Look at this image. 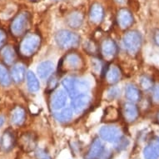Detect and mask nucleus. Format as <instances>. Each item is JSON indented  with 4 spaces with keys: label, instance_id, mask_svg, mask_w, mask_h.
Here are the masks:
<instances>
[{
    "label": "nucleus",
    "instance_id": "obj_1",
    "mask_svg": "<svg viewBox=\"0 0 159 159\" xmlns=\"http://www.w3.org/2000/svg\"><path fill=\"white\" fill-rule=\"evenodd\" d=\"M41 43L42 39L39 34L35 33L26 34L18 45V53L25 58L33 57L38 52Z\"/></svg>",
    "mask_w": 159,
    "mask_h": 159
},
{
    "label": "nucleus",
    "instance_id": "obj_2",
    "mask_svg": "<svg viewBox=\"0 0 159 159\" xmlns=\"http://www.w3.org/2000/svg\"><path fill=\"white\" fill-rule=\"evenodd\" d=\"M62 85L71 98H74L79 95L87 94L90 89V84L89 82L72 76L63 78Z\"/></svg>",
    "mask_w": 159,
    "mask_h": 159
},
{
    "label": "nucleus",
    "instance_id": "obj_3",
    "mask_svg": "<svg viewBox=\"0 0 159 159\" xmlns=\"http://www.w3.org/2000/svg\"><path fill=\"white\" fill-rule=\"evenodd\" d=\"M55 42L63 50H71L77 48L80 44V36L74 32L62 29L55 34Z\"/></svg>",
    "mask_w": 159,
    "mask_h": 159
},
{
    "label": "nucleus",
    "instance_id": "obj_4",
    "mask_svg": "<svg viewBox=\"0 0 159 159\" xmlns=\"http://www.w3.org/2000/svg\"><path fill=\"white\" fill-rule=\"evenodd\" d=\"M84 57L75 52H70L67 53L61 59L58 69L62 73H73L81 71L84 68Z\"/></svg>",
    "mask_w": 159,
    "mask_h": 159
},
{
    "label": "nucleus",
    "instance_id": "obj_5",
    "mask_svg": "<svg viewBox=\"0 0 159 159\" xmlns=\"http://www.w3.org/2000/svg\"><path fill=\"white\" fill-rule=\"evenodd\" d=\"M123 44L128 54L132 56L138 54L143 44L142 34L137 30L126 32L123 38Z\"/></svg>",
    "mask_w": 159,
    "mask_h": 159
},
{
    "label": "nucleus",
    "instance_id": "obj_6",
    "mask_svg": "<svg viewBox=\"0 0 159 159\" xmlns=\"http://www.w3.org/2000/svg\"><path fill=\"white\" fill-rule=\"evenodd\" d=\"M30 26V14L24 11L18 13L14 17L10 25V31L12 35L19 38L25 35Z\"/></svg>",
    "mask_w": 159,
    "mask_h": 159
},
{
    "label": "nucleus",
    "instance_id": "obj_7",
    "mask_svg": "<svg viewBox=\"0 0 159 159\" xmlns=\"http://www.w3.org/2000/svg\"><path fill=\"white\" fill-rule=\"evenodd\" d=\"M99 53L103 60L109 62L114 59L118 53V47L114 40L109 38L103 39L99 46Z\"/></svg>",
    "mask_w": 159,
    "mask_h": 159
},
{
    "label": "nucleus",
    "instance_id": "obj_8",
    "mask_svg": "<svg viewBox=\"0 0 159 159\" xmlns=\"http://www.w3.org/2000/svg\"><path fill=\"white\" fill-rule=\"evenodd\" d=\"M99 136L103 141L115 144L123 138V133L121 132L120 128L116 126L106 125L100 128Z\"/></svg>",
    "mask_w": 159,
    "mask_h": 159
},
{
    "label": "nucleus",
    "instance_id": "obj_9",
    "mask_svg": "<svg viewBox=\"0 0 159 159\" xmlns=\"http://www.w3.org/2000/svg\"><path fill=\"white\" fill-rule=\"evenodd\" d=\"M18 145L24 152H31L35 151L38 145L36 135L30 132L24 133L18 138Z\"/></svg>",
    "mask_w": 159,
    "mask_h": 159
},
{
    "label": "nucleus",
    "instance_id": "obj_10",
    "mask_svg": "<svg viewBox=\"0 0 159 159\" xmlns=\"http://www.w3.org/2000/svg\"><path fill=\"white\" fill-rule=\"evenodd\" d=\"M121 113L125 122L132 123H134L139 117V109L134 102H127L123 104Z\"/></svg>",
    "mask_w": 159,
    "mask_h": 159
},
{
    "label": "nucleus",
    "instance_id": "obj_11",
    "mask_svg": "<svg viewBox=\"0 0 159 159\" xmlns=\"http://www.w3.org/2000/svg\"><path fill=\"white\" fill-rule=\"evenodd\" d=\"M90 103H91V98L88 94H83L76 97L74 98H72L71 107L74 113L79 114L86 111L87 108H89L90 106Z\"/></svg>",
    "mask_w": 159,
    "mask_h": 159
},
{
    "label": "nucleus",
    "instance_id": "obj_12",
    "mask_svg": "<svg viewBox=\"0 0 159 159\" xmlns=\"http://www.w3.org/2000/svg\"><path fill=\"white\" fill-rule=\"evenodd\" d=\"M104 79L106 83L109 85H114L120 81L123 77V73L120 68L115 64H110L105 68Z\"/></svg>",
    "mask_w": 159,
    "mask_h": 159
},
{
    "label": "nucleus",
    "instance_id": "obj_13",
    "mask_svg": "<svg viewBox=\"0 0 159 159\" xmlns=\"http://www.w3.org/2000/svg\"><path fill=\"white\" fill-rule=\"evenodd\" d=\"M117 23L122 30H127L133 24L134 18L128 8H121L117 11Z\"/></svg>",
    "mask_w": 159,
    "mask_h": 159
},
{
    "label": "nucleus",
    "instance_id": "obj_14",
    "mask_svg": "<svg viewBox=\"0 0 159 159\" xmlns=\"http://www.w3.org/2000/svg\"><path fill=\"white\" fill-rule=\"evenodd\" d=\"M68 100V93L65 90L58 89L52 93V98L50 100V106L52 110H61L65 107Z\"/></svg>",
    "mask_w": 159,
    "mask_h": 159
},
{
    "label": "nucleus",
    "instance_id": "obj_15",
    "mask_svg": "<svg viewBox=\"0 0 159 159\" xmlns=\"http://www.w3.org/2000/svg\"><path fill=\"white\" fill-rule=\"evenodd\" d=\"M143 157L145 159L159 158V137L152 138L143 149Z\"/></svg>",
    "mask_w": 159,
    "mask_h": 159
},
{
    "label": "nucleus",
    "instance_id": "obj_16",
    "mask_svg": "<svg viewBox=\"0 0 159 159\" xmlns=\"http://www.w3.org/2000/svg\"><path fill=\"white\" fill-rule=\"evenodd\" d=\"M26 110L21 106H16L11 111L10 121L11 123L16 127H21L26 121Z\"/></svg>",
    "mask_w": 159,
    "mask_h": 159
},
{
    "label": "nucleus",
    "instance_id": "obj_17",
    "mask_svg": "<svg viewBox=\"0 0 159 159\" xmlns=\"http://www.w3.org/2000/svg\"><path fill=\"white\" fill-rule=\"evenodd\" d=\"M15 136L10 129L4 131L0 139V148L3 152H9L15 146Z\"/></svg>",
    "mask_w": 159,
    "mask_h": 159
},
{
    "label": "nucleus",
    "instance_id": "obj_18",
    "mask_svg": "<svg viewBox=\"0 0 159 159\" xmlns=\"http://www.w3.org/2000/svg\"><path fill=\"white\" fill-rule=\"evenodd\" d=\"M104 18V9L100 3H95L91 6L89 11V19L92 24L98 25Z\"/></svg>",
    "mask_w": 159,
    "mask_h": 159
},
{
    "label": "nucleus",
    "instance_id": "obj_19",
    "mask_svg": "<svg viewBox=\"0 0 159 159\" xmlns=\"http://www.w3.org/2000/svg\"><path fill=\"white\" fill-rule=\"evenodd\" d=\"M104 144L99 138H95L92 144L89 147L87 157L89 159H98V157L101 156V154L105 150Z\"/></svg>",
    "mask_w": 159,
    "mask_h": 159
},
{
    "label": "nucleus",
    "instance_id": "obj_20",
    "mask_svg": "<svg viewBox=\"0 0 159 159\" xmlns=\"http://www.w3.org/2000/svg\"><path fill=\"white\" fill-rule=\"evenodd\" d=\"M84 14L79 11H73L66 17V24L73 29H79L84 24Z\"/></svg>",
    "mask_w": 159,
    "mask_h": 159
},
{
    "label": "nucleus",
    "instance_id": "obj_21",
    "mask_svg": "<svg viewBox=\"0 0 159 159\" xmlns=\"http://www.w3.org/2000/svg\"><path fill=\"white\" fill-rule=\"evenodd\" d=\"M1 53V57L3 60V63L7 66L13 65L16 62L17 58V53H16L15 49L12 46H4L0 51Z\"/></svg>",
    "mask_w": 159,
    "mask_h": 159
},
{
    "label": "nucleus",
    "instance_id": "obj_22",
    "mask_svg": "<svg viewBox=\"0 0 159 159\" xmlns=\"http://www.w3.org/2000/svg\"><path fill=\"white\" fill-rule=\"evenodd\" d=\"M125 97L129 102H138L142 99L141 90L133 84H128L125 87Z\"/></svg>",
    "mask_w": 159,
    "mask_h": 159
},
{
    "label": "nucleus",
    "instance_id": "obj_23",
    "mask_svg": "<svg viewBox=\"0 0 159 159\" xmlns=\"http://www.w3.org/2000/svg\"><path fill=\"white\" fill-rule=\"evenodd\" d=\"M26 68L23 63L13 65L11 70V78L15 84H21L26 77Z\"/></svg>",
    "mask_w": 159,
    "mask_h": 159
},
{
    "label": "nucleus",
    "instance_id": "obj_24",
    "mask_svg": "<svg viewBox=\"0 0 159 159\" xmlns=\"http://www.w3.org/2000/svg\"><path fill=\"white\" fill-rule=\"evenodd\" d=\"M54 69V64L51 61H44L40 63L37 68V73L39 78L42 79H47L52 75Z\"/></svg>",
    "mask_w": 159,
    "mask_h": 159
},
{
    "label": "nucleus",
    "instance_id": "obj_25",
    "mask_svg": "<svg viewBox=\"0 0 159 159\" xmlns=\"http://www.w3.org/2000/svg\"><path fill=\"white\" fill-rule=\"evenodd\" d=\"M26 79L27 85H28V89L29 91L31 93H35V92L39 91L40 89V83H39L37 76L32 71H29L27 73Z\"/></svg>",
    "mask_w": 159,
    "mask_h": 159
},
{
    "label": "nucleus",
    "instance_id": "obj_26",
    "mask_svg": "<svg viewBox=\"0 0 159 159\" xmlns=\"http://www.w3.org/2000/svg\"><path fill=\"white\" fill-rule=\"evenodd\" d=\"M73 113L72 107H63L60 112L54 113V117L60 123H68L73 118Z\"/></svg>",
    "mask_w": 159,
    "mask_h": 159
},
{
    "label": "nucleus",
    "instance_id": "obj_27",
    "mask_svg": "<svg viewBox=\"0 0 159 159\" xmlns=\"http://www.w3.org/2000/svg\"><path fill=\"white\" fill-rule=\"evenodd\" d=\"M120 112L113 106L107 107L104 111L102 119L105 122H115L119 118Z\"/></svg>",
    "mask_w": 159,
    "mask_h": 159
},
{
    "label": "nucleus",
    "instance_id": "obj_28",
    "mask_svg": "<svg viewBox=\"0 0 159 159\" xmlns=\"http://www.w3.org/2000/svg\"><path fill=\"white\" fill-rule=\"evenodd\" d=\"M12 78L8 68L4 64L0 63V85L3 87H8L11 84Z\"/></svg>",
    "mask_w": 159,
    "mask_h": 159
},
{
    "label": "nucleus",
    "instance_id": "obj_29",
    "mask_svg": "<svg viewBox=\"0 0 159 159\" xmlns=\"http://www.w3.org/2000/svg\"><path fill=\"white\" fill-rule=\"evenodd\" d=\"M84 48L87 53L91 55H97L99 53V46H98L96 43L94 42L93 40H87L84 43Z\"/></svg>",
    "mask_w": 159,
    "mask_h": 159
},
{
    "label": "nucleus",
    "instance_id": "obj_30",
    "mask_svg": "<svg viewBox=\"0 0 159 159\" xmlns=\"http://www.w3.org/2000/svg\"><path fill=\"white\" fill-rule=\"evenodd\" d=\"M139 85L142 89L144 91H149L153 89L154 84L152 78L148 75H143L139 78Z\"/></svg>",
    "mask_w": 159,
    "mask_h": 159
},
{
    "label": "nucleus",
    "instance_id": "obj_31",
    "mask_svg": "<svg viewBox=\"0 0 159 159\" xmlns=\"http://www.w3.org/2000/svg\"><path fill=\"white\" fill-rule=\"evenodd\" d=\"M92 68L95 73H98V74L104 73L105 68H103L102 59H99L98 57H94L93 59H92Z\"/></svg>",
    "mask_w": 159,
    "mask_h": 159
},
{
    "label": "nucleus",
    "instance_id": "obj_32",
    "mask_svg": "<svg viewBox=\"0 0 159 159\" xmlns=\"http://www.w3.org/2000/svg\"><path fill=\"white\" fill-rule=\"evenodd\" d=\"M120 96V89L117 87H111L107 91V98L108 100H114Z\"/></svg>",
    "mask_w": 159,
    "mask_h": 159
},
{
    "label": "nucleus",
    "instance_id": "obj_33",
    "mask_svg": "<svg viewBox=\"0 0 159 159\" xmlns=\"http://www.w3.org/2000/svg\"><path fill=\"white\" fill-rule=\"evenodd\" d=\"M58 84V78L57 75H52L50 77V78L48 81L47 89L48 92H53L54 89L57 87Z\"/></svg>",
    "mask_w": 159,
    "mask_h": 159
},
{
    "label": "nucleus",
    "instance_id": "obj_34",
    "mask_svg": "<svg viewBox=\"0 0 159 159\" xmlns=\"http://www.w3.org/2000/svg\"><path fill=\"white\" fill-rule=\"evenodd\" d=\"M35 157L36 159H52L49 154L48 153V152L43 148L36 149Z\"/></svg>",
    "mask_w": 159,
    "mask_h": 159
},
{
    "label": "nucleus",
    "instance_id": "obj_35",
    "mask_svg": "<svg viewBox=\"0 0 159 159\" xmlns=\"http://www.w3.org/2000/svg\"><path fill=\"white\" fill-rule=\"evenodd\" d=\"M128 144H129V141H128L127 138H123V137L119 141L117 142V143H115V148L117 149L118 151H119V150H123V149L127 148V147L128 146Z\"/></svg>",
    "mask_w": 159,
    "mask_h": 159
},
{
    "label": "nucleus",
    "instance_id": "obj_36",
    "mask_svg": "<svg viewBox=\"0 0 159 159\" xmlns=\"http://www.w3.org/2000/svg\"><path fill=\"white\" fill-rule=\"evenodd\" d=\"M7 39H8V36H7V33L5 30L0 28V51L5 46Z\"/></svg>",
    "mask_w": 159,
    "mask_h": 159
},
{
    "label": "nucleus",
    "instance_id": "obj_37",
    "mask_svg": "<svg viewBox=\"0 0 159 159\" xmlns=\"http://www.w3.org/2000/svg\"><path fill=\"white\" fill-rule=\"evenodd\" d=\"M153 102L156 103H159V84L153 87V90H152V95Z\"/></svg>",
    "mask_w": 159,
    "mask_h": 159
},
{
    "label": "nucleus",
    "instance_id": "obj_38",
    "mask_svg": "<svg viewBox=\"0 0 159 159\" xmlns=\"http://www.w3.org/2000/svg\"><path fill=\"white\" fill-rule=\"evenodd\" d=\"M111 157H112V152L108 149L105 148V150L101 154V156L99 157L98 159H111Z\"/></svg>",
    "mask_w": 159,
    "mask_h": 159
},
{
    "label": "nucleus",
    "instance_id": "obj_39",
    "mask_svg": "<svg viewBox=\"0 0 159 159\" xmlns=\"http://www.w3.org/2000/svg\"><path fill=\"white\" fill-rule=\"evenodd\" d=\"M152 39H153V42L155 43V44L159 47V29H156L153 32Z\"/></svg>",
    "mask_w": 159,
    "mask_h": 159
},
{
    "label": "nucleus",
    "instance_id": "obj_40",
    "mask_svg": "<svg viewBox=\"0 0 159 159\" xmlns=\"http://www.w3.org/2000/svg\"><path fill=\"white\" fill-rule=\"evenodd\" d=\"M4 123H5V117L3 115H0V128L4 124Z\"/></svg>",
    "mask_w": 159,
    "mask_h": 159
},
{
    "label": "nucleus",
    "instance_id": "obj_41",
    "mask_svg": "<svg viewBox=\"0 0 159 159\" xmlns=\"http://www.w3.org/2000/svg\"><path fill=\"white\" fill-rule=\"evenodd\" d=\"M117 3H119V4H123V3H125L126 0H115Z\"/></svg>",
    "mask_w": 159,
    "mask_h": 159
},
{
    "label": "nucleus",
    "instance_id": "obj_42",
    "mask_svg": "<svg viewBox=\"0 0 159 159\" xmlns=\"http://www.w3.org/2000/svg\"><path fill=\"white\" fill-rule=\"evenodd\" d=\"M156 120H157V123L159 124V111H158V112H157V113Z\"/></svg>",
    "mask_w": 159,
    "mask_h": 159
},
{
    "label": "nucleus",
    "instance_id": "obj_43",
    "mask_svg": "<svg viewBox=\"0 0 159 159\" xmlns=\"http://www.w3.org/2000/svg\"><path fill=\"white\" fill-rule=\"evenodd\" d=\"M29 1H31V2H36V1H39V0H29Z\"/></svg>",
    "mask_w": 159,
    "mask_h": 159
}]
</instances>
